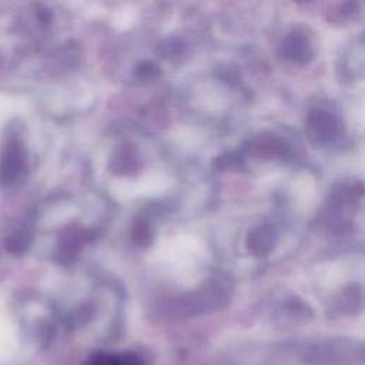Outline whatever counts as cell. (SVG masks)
Wrapping results in <instances>:
<instances>
[{"label": "cell", "mask_w": 365, "mask_h": 365, "mask_svg": "<svg viewBox=\"0 0 365 365\" xmlns=\"http://www.w3.org/2000/svg\"><path fill=\"white\" fill-rule=\"evenodd\" d=\"M338 134L336 117L322 108H312L307 115V135L314 144H327Z\"/></svg>", "instance_id": "obj_1"}, {"label": "cell", "mask_w": 365, "mask_h": 365, "mask_svg": "<svg viewBox=\"0 0 365 365\" xmlns=\"http://www.w3.org/2000/svg\"><path fill=\"white\" fill-rule=\"evenodd\" d=\"M279 48L281 54L285 58L292 60L295 63H307L314 57V47L311 38L305 31L299 29H295L291 33H288L284 37Z\"/></svg>", "instance_id": "obj_2"}, {"label": "cell", "mask_w": 365, "mask_h": 365, "mask_svg": "<svg viewBox=\"0 0 365 365\" xmlns=\"http://www.w3.org/2000/svg\"><path fill=\"white\" fill-rule=\"evenodd\" d=\"M250 153L255 157H282L288 153V144L272 133H262L250 140Z\"/></svg>", "instance_id": "obj_3"}, {"label": "cell", "mask_w": 365, "mask_h": 365, "mask_svg": "<svg viewBox=\"0 0 365 365\" xmlns=\"http://www.w3.org/2000/svg\"><path fill=\"white\" fill-rule=\"evenodd\" d=\"M277 241V231L272 225L264 224L252 228L247 237V248L255 257H265L272 251Z\"/></svg>", "instance_id": "obj_4"}, {"label": "cell", "mask_w": 365, "mask_h": 365, "mask_svg": "<svg viewBox=\"0 0 365 365\" xmlns=\"http://www.w3.org/2000/svg\"><path fill=\"white\" fill-rule=\"evenodd\" d=\"M140 168L137 150L130 143H123L115 148L110 160V170L114 174H134Z\"/></svg>", "instance_id": "obj_5"}, {"label": "cell", "mask_w": 365, "mask_h": 365, "mask_svg": "<svg viewBox=\"0 0 365 365\" xmlns=\"http://www.w3.org/2000/svg\"><path fill=\"white\" fill-rule=\"evenodd\" d=\"M131 238L133 242L140 247V248H145L153 242L154 234H153V228L151 224L148 222V220L145 218H137L131 227Z\"/></svg>", "instance_id": "obj_6"}, {"label": "cell", "mask_w": 365, "mask_h": 365, "mask_svg": "<svg viewBox=\"0 0 365 365\" xmlns=\"http://www.w3.org/2000/svg\"><path fill=\"white\" fill-rule=\"evenodd\" d=\"M160 74V68L153 61H141L134 68V77L140 81H150L157 78Z\"/></svg>", "instance_id": "obj_7"}, {"label": "cell", "mask_w": 365, "mask_h": 365, "mask_svg": "<svg viewBox=\"0 0 365 365\" xmlns=\"http://www.w3.org/2000/svg\"><path fill=\"white\" fill-rule=\"evenodd\" d=\"M242 163V158L238 157L235 153H228L224 154L218 158L214 160V165L218 167L220 170H225V168H235Z\"/></svg>", "instance_id": "obj_8"}]
</instances>
